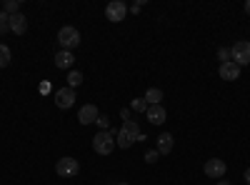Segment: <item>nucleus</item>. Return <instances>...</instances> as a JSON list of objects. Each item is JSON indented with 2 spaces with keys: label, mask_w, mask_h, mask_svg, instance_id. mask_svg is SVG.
<instances>
[{
  "label": "nucleus",
  "mask_w": 250,
  "mask_h": 185,
  "mask_svg": "<svg viewBox=\"0 0 250 185\" xmlns=\"http://www.w3.org/2000/svg\"><path fill=\"white\" fill-rule=\"evenodd\" d=\"M140 125H138V120H125L123 123V128L118 130V135H115V145L118 148H123V150H128V148H133L135 143L140 140Z\"/></svg>",
  "instance_id": "1"
},
{
  "label": "nucleus",
  "mask_w": 250,
  "mask_h": 185,
  "mask_svg": "<svg viewBox=\"0 0 250 185\" xmlns=\"http://www.w3.org/2000/svg\"><path fill=\"white\" fill-rule=\"evenodd\" d=\"M113 148H115V135H113V133L100 130V133L93 138V150H95L98 155H110Z\"/></svg>",
  "instance_id": "2"
},
{
  "label": "nucleus",
  "mask_w": 250,
  "mask_h": 185,
  "mask_svg": "<svg viewBox=\"0 0 250 185\" xmlns=\"http://www.w3.org/2000/svg\"><path fill=\"white\" fill-rule=\"evenodd\" d=\"M58 43H60V50H75L78 45H80V33L75 30V28H70V25H65V28H60V33H58Z\"/></svg>",
  "instance_id": "3"
},
{
  "label": "nucleus",
  "mask_w": 250,
  "mask_h": 185,
  "mask_svg": "<svg viewBox=\"0 0 250 185\" xmlns=\"http://www.w3.org/2000/svg\"><path fill=\"white\" fill-rule=\"evenodd\" d=\"M55 173H58L60 178H73V175L80 173V163H78L75 158H60V160L55 163Z\"/></svg>",
  "instance_id": "4"
},
{
  "label": "nucleus",
  "mask_w": 250,
  "mask_h": 185,
  "mask_svg": "<svg viewBox=\"0 0 250 185\" xmlns=\"http://www.w3.org/2000/svg\"><path fill=\"white\" fill-rule=\"evenodd\" d=\"M230 55H233V63H238L240 68L250 65V43L248 40H238V43L230 48Z\"/></svg>",
  "instance_id": "5"
},
{
  "label": "nucleus",
  "mask_w": 250,
  "mask_h": 185,
  "mask_svg": "<svg viewBox=\"0 0 250 185\" xmlns=\"http://www.w3.org/2000/svg\"><path fill=\"white\" fill-rule=\"evenodd\" d=\"M225 170H228L225 160H220V158H210V160H205V175H208V178L220 180V178H225Z\"/></svg>",
  "instance_id": "6"
},
{
  "label": "nucleus",
  "mask_w": 250,
  "mask_h": 185,
  "mask_svg": "<svg viewBox=\"0 0 250 185\" xmlns=\"http://www.w3.org/2000/svg\"><path fill=\"white\" fill-rule=\"evenodd\" d=\"M55 105H58L60 110L73 108V105H75V90H73V88H60V90H55Z\"/></svg>",
  "instance_id": "7"
},
{
  "label": "nucleus",
  "mask_w": 250,
  "mask_h": 185,
  "mask_svg": "<svg viewBox=\"0 0 250 185\" xmlns=\"http://www.w3.org/2000/svg\"><path fill=\"white\" fill-rule=\"evenodd\" d=\"M105 15H108L110 23H120V20H125V15H128V5L120 3V0H113L105 8Z\"/></svg>",
  "instance_id": "8"
},
{
  "label": "nucleus",
  "mask_w": 250,
  "mask_h": 185,
  "mask_svg": "<svg viewBox=\"0 0 250 185\" xmlns=\"http://www.w3.org/2000/svg\"><path fill=\"white\" fill-rule=\"evenodd\" d=\"M98 108L95 105H85V108H80V113H78V123L80 125H93V123L98 120Z\"/></svg>",
  "instance_id": "9"
},
{
  "label": "nucleus",
  "mask_w": 250,
  "mask_h": 185,
  "mask_svg": "<svg viewBox=\"0 0 250 185\" xmlns=\"http://www.w3.org/2000/svg\"><path fill=\"white\" fill-rule=\"evenodd\" d=\"M218 73H220L223 80H238V78H240V65L230 60V63H223Z\"/></svg>",
  "instance_id": "10"
},
{
  "label": "nucleus",
  "mask_w": 250,
  "mask_h": 185,
  "mask_svg": "<svg viewBox=\"0 0 250 185\" xmlns=\"http://www.w3.org/2000/svg\"><path fill=\"white\" fill-rule=\"evenodd\" d=\"M10 30H13L15 35H23V33L28 30V20H25V15H23V13L10 15Z\"/></svg>",
  "instance_id": "11"
},
{
  "label": "nucleus",
  "mask_w": 250,
  "mask_h": 185,
  "mask_svg": "<svg viewBox=\"0 0 250 185\" xmlns=\"http://www.w3.org/2000/svg\"><path fill=\"white\" fill-rule=\"evenodd\" d=\"M73 63H75V58H73L70 50H58V55H55V65H58L60 70L73 68Z\"/></svg>",
  "instance_id": "12"
},
{
  "label": "nucleus",
  "mask_w": 250,
  "mask_h": 185,
  "mask_svg": "<svg viewBox=\"0 0 250 185\" xmlns=\"http://www.w3.org/2000/svg\"><path fill=\"white\" fill-rule=\"evenodd\" d=\"M148 120L153 123V125H163L165 123V108L163 105H150L148 108Z\"/></svg>",
  "instance_id": "13"
},
{
  "label": "nucleus",
  "mask_w": 250,
  "mask_h": 185,
  "mask_svg": "<svg viewBox=\"0 0 250 185\" xmlns=\"http://www.w3.org/2000/svg\"><path fill=\"white\" fill-rule=\"evenodd\" d=\"M170 150H173V135H170V133L158 135V153H160V155H168Z\"/></svg>",
  "instance_id": "14"
},
{
  "label": "nucleus",
  "mask_w": 250,
  "mask_h": 185,
  "mask_svg": "<svg viewBox=\"0 0 250 185\" xmlns=\"http://www.w3.org/2000/svg\"><path fill=\"white\" fill-rule=\"evenodd\" d=\"M160 100H163V90L160 88H150L148 93H145V103H148V108L150 105H160Z\"/></svg>",
  "instance_id": "15"
},
{
  "label": "nucleus",
  "mask_w": 250,
  "mask_h": 185,
  "mask_svg": "<svg viewBox=\"0 0 250 185\" xmlns=\"http://www.w3.org/2000/svg\"><path fill=\"white\" fill-rule=\"evenodd\" d=\"M130 110H135V113H148V103H145V98H133Z\"/></svg>",
  "instance_id": "16"
},
{
  "label": "nucleus",
  "mask_w": 250,
  "mask_h": 185,
  "mask_svg": "<svg viewBox=\"0 0 250 185\" xmlns=\"http://www.w3.org/2000/svg\"><path fill=\"white\" fill-rule=\"evenodd\" d=\"M10 65V48L0 43V68H8Z\"/></svg>",
  "instance_id": "17"
},
{
  "label": "nucleus",
  "mask_w": 250,
  "mask_h": 185,
  "mask_svg": "<svg viewBox=\"0 0 250 185\" xmlns=\"http://www.w3.org/2000/svg\"><path fill=\"white\" fill-rule=\"evenodd\" d=\"M80 83H83V73L70 70V75H68V88H78Z\"/></svg>",
  "instance_id": "18"
},
{
  "label": "nucleus",
  "mask_w": 250,
  "mask_h": 185,
  "mask_svg": "<svg viewBox=\"0 0 250 185\" xmlns=\"http://www.w3.org/2000/svg\"><path fill=\"white\" fill-rule=\"evenodd\" d=\"M5 30H10V15L3 10V13H0V35H3Z\"/></svg>",
  "instance_id": "19"
},
{
  "label": "nucleus",
  "mask_w": 250,
  "mask_h": 185,
  "mask_svg": "<svg viewBox=\"0 0 250 185\" xmlns=\"http://www.w3.org/2000/svg\"><path fill=\"white\" fill-rule=\"evenodd\" d=\"M5 13L8 15H18L20 13V3H18V0H8V3H5Z\"/></svg>",
  "instance_id": "20"
},
{
  "label": "nucleus",
  "mask_w": 250,
  "mask_h": 185,
  "mask_svg": "<svg viewBox=\"0 0 250 185\" xmlns=\"http://www.w3.org/2000/svg\"><path fill=\"white\" fill-rule=\"evenodd\" d=\"M218 58H220V65H223V63H230V60H233V55H230V50H228V48H220V50H218Z\"/></svg>",
  "instance_id": "21"
},
{
  "label": "nucleus",
  "mask_w": 250,
  "mask_h": 185,
  "mask_svg": "<svg viewBox=\"0 0 250 185\" xmlns=\"http://www.w3.org/2000/svg\"><path fill=\"white\" fill-rule=\"evenodd\" d=\"M158 158H160V153H158V150H148V153H145V163H148V165L158 163Z\"/></svg>",
  "instance_id": "22"
},
{
  "label": "nucleus",
  "mask_w": 250,
  "mask_h": 185,
  "mask_svg": "<svg viewBox=\"0 0 250 185\" xmlns=\"http://www.w3.org/2000/svg\"><path fill=\"white\" fill-rule=\"evenodd\" d=\"M108 123H110V120H108V115H98V120H95V125H98L100 130H108Z\"/></svg>",
  "instance_id": "23"
},
{
  "label": "nucleus",
  "mask_w": 250,
  "mask_h": 185,
  "mask_svg": "<svg viewBox=\"0 0 250 185\" xmlns=\"http://www.w3.org/2000/svg\"><path fill=\"white\" fill-rule=\"evenodd\" d=\"M120 118H123V120H130V108H123V110H120Z\"/></svg>",
  "instance_id": "24"
},
{
  "label": "nucleus",
  "mask_w": 250,
  "mask_h": 185,
  "mask_svg": "<svg viewBox=\"0 0 250 185\" xmlns=\"http://www.w3.org/2000/svg\"><path fill=\"white\" fill-rule=\"evenodd\" d=\"M245 183H248V185H250V168H248V170H245Z\"/></svg>",
  "instance_id": "25"
},
{
  "label": "nucleus",
  "mask_w": 250,
  "mask_h": 185,
  "mask_svg": "<svg viewBox=\"0 0 250 185\" xmlns=\"http://www.w3.org/2000/svg\"><path fill=\"white\" fill-rule=\"evenodd\" d=\"M245 13L250 15V0H248V3H245Z\"/></svg>",
  "instance_id": "26"
},
{
  "label": "nucleus",
  "mask_w": 250,
  "mask_h": 185,
  "mask_svg": "<svg viewBox=\"0 0 250 185\" xmlns=\"http://www.w3.org/2000/svg\"><path fill=\"white\" fill-rule=\"evenodd\" d=\"M218 185H230V183H228V180H218Z\"/></svg>",
  "instance_id": "27"
},
{
  "label": "nucleus",
  "mask_w": 250,
  "mask_h": 185,
  "mask_svg": "<svg viewBox=\"0 0 250 185\" xmlns=\"http://www.w3.org/2000/svg\"><path fill=\"white\" fill-rule=\"evenodd\" d=\"M118 185H128V183H118Z\"/></svg>",
  "instance_id": "28"
}]
</instances>
